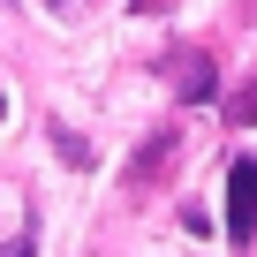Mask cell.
<instances>
[{
  "label": "cell",
  "mask_w": 257,
  "mask_h": 257,
  "mask_svg": "<svg viewBox=\"0 0 257 257\" xmlns=\"http://www.w3.org/2000/svg\"><path fill=\"white\" fill-rule=\"evenodd\" d=\"M257 234V159H234L227 167V242H249Z\"/></svg>",
  "instance_id": "cell-1"
},
{
  "label": "cell",
  "mask_w": 257,
  "mask_h": 257,
  "mask_svg": "<svg viewBox=\"0 0 257 257\" xmlns=\"http://www.w3.org/2000/svg\"><path fill=\"white\" fill-rule=\"evenodd\" d=\"M137 8H144V16H159V8H174V0H137Z\"/></svg>",
  "instance_id": "cell-3"
},
{
  "label": "cell",
  "mask_w": 257,
  "mask_h": 257,
  "mask_svg": "<svg viewBox=\"0 0 257 257\" xmlns=\"http://www.w3.org/2000/svg\"><path fill=\"white\" fill-rule=\"evenodd\" d=\"M182 68H189V76H182V91H189V98H204V91H212V76H204V61H182Z\"/></svg>",
  "instance_id": "cell-2"
},
{
  "label": "cell",
  "mask_w": 257,
  "mask_h": 257,
  "mask_svg": "<svg viewBox=\"0 0 257 257\" xmlns=\"http://www.w3.org/2000/svg\"><path fill=\"white\" fill-rule=\"evenodd\" d=\"M0 113H8V98H0Z\"/></svg>",
  "instance_id": "cell-4"
}]
</instances>
